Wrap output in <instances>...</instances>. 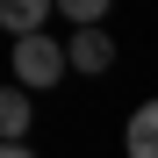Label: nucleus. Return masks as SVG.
Instances as JSON below:
<instances>
[{"instance_id":"nucleus-3","label":"nucleus","mask_w":158,"mask_h":158,"mask_svg":"<svg viewBox=\"0 0 158 158\" xmlns=\"http://www.w3.org/2000/svg\"><path fill=\"white\" fill-rule=\"evenodd\" d=\"M29 94H22V86H0V144H22V137H29Z\"/></svg>"},{"instance_id":"nucleus-6","label":"nucleus","mask_w":158,"mask_h":158,"mask_svg":"<svg viewBox=\"0 0 158 158\" xmlns=\"http://www.w3.org/2000/svg\"><path fill=\"white\" fill-rule=\"evenodd\" d=\"M101 15H108L101 0H65V22L72 29H101Z\"/></svg>"},{"instance_id":"nucleus-2","label":"nucleus","mask_w":158,"mask_h":158,"mask_svg":"<svg viewBox=\"0 0 158 158\" xmlns=\"http://www.w3.org/2000/svg\"><path fill=\"white\" fill-rule=\"evenodd\" d=\"M65 58H72V72L94 79V72L115 65V36H108V29H79V36H65Z\"/></svg>"},{"instance_id":"nucleus-5","label":"nucleus","mask_w":158,"mask_h":158,"mask_svg":"<svg viewBox=\"0 0 158 158\" xmlns=\"http://www.w3.org/2000/svg\"><path fill=\"white\" fill-rule=\"evenodd\" d=\"M43 0H0V29H15V43L22 36H43Z\"/></svg>"},{"instance_id":"nucleus-7","label":"nucleus","mask_w":158,"mask_h":158,"mask_svg":"<svg viewBox=\"0 0 158 158\" xmlns=\"http://www.w3.org/2000/svg\"><path fill=\"white\" fill-rule=\"evenodd\" d=\"M0 158H36V151H22V144H0Z\"/></svg>"},{"instance_id":"nucleus-4","label":"nucleus","mask_w":158,"mask_h":158,"mask_svg":"<svg viewBox=\"0 0 158 158\" xmlns=\"http://www.w3.org/2000/svg\"><path fill=\"white\" fill-rule=\"evenodd\" d=\"M122 144H129V158H158V101H144V108L129 115Z\"/></svg>"},{"instance_id":"nucleus-1","label":"nucleus","mask_w":158,"mask_h":158,"mask_svg":"<svg viewBox=\"0 0 158 158\" xmlns=\"http://www.w3.org/2000/svg\"><path fill=\"white\" fill-rule=\"evenodd\" d=\"M65 72H72V58H65V36H22V43H15V86H22V94H43V86H58Z\"/></svg>"}]
</instances>
